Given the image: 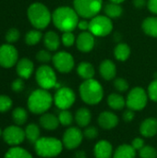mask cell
Here are the masks:
<instances>
[{
  "instance_id": "9",
  "label": "cell",
  "mask_w": 157,
  "mask_h": 158,
  "mask_svg": "<svg viewBox=\"0 0 157 158\" xmlns=\"http://www.w3.org/2000/svg\"><path fill=\"white\" fill-rule=\"evenodd\" d=\"M35 78L38 85L44 90L52 89L57 84L55 70L47 65H43L38 68L35 73Z\"/></svg>"
},
{
  "instance_id": "8",
  "label": "cell",
  "mask_w": 157,
  "mask_h": 158,
  "mask_svg": "<svg viewBox=\"0 0 157 158\" xmlns=\"http://www.w3.org/2000/svg\"><path fill=\"white\" fill-rule=\"evenodd\" d=\"M148 97V94L143 88L135 87L130 91L126 99V105L128 108L131 110L140 111L144 109V107L146 106Z\"/></svg>"
},
{
  "instance_id": "18",
  "label": "cell",
  "mask_w": 157,
  "mask_h": 158,
  "mask_svg": "<svg viewBox=\"0 0 157 158\" xmlns=\"http://www.w3.org/2000/svg\"><path fill=\"white\" fill-rule=\"evenodd\" d=\"M113 154V146L106 140H101L94 145L93 155L95 158H111Z\"/></svg>"
},
{
  "instance_id": "31",
  "label": "cell",
  "mask_w": 157,
  "mask_h": 158,
  "mask_svg": "<svg viewBox=\"0 0 157 158\" xmlns=\"http://www.w3.org/2000/svg\"><path fill=\"white\" fill-rule=\"evenodd\" d=\"M5 158H32V156L25 149L16 146L6 152Z\"/></svg>"
},
{
  "instance_id": "19",
  "label": "cell",
  "mask_w": 157,
  "mask_h": 158,
  "mask_svg": "<svg viewBox=\"0 0 157 158\" xmlns=\"http://www.w3.org/2000/svg\"><path fill=\"white\" fill-rule=\"evenodd\" d=\"M140 132L143 137L152 138L157 134V118H148L144 119L140 126Z\"/></svg>"
},
{
  "instance_id": "25",
  "label": "cell",
  "mask_w": 157,
  "mask_h": 158,
  "mask_svg": "<svg viewBox=\"0 0 157 158\" xmlns=\"http://www.w3.org/2000/svg\"><path fill=\"white\" fill-rule=\"evenodd\" d=\"M77 72L79 76L85 81V80L93 79V76L95 74V69H94V67L91 63L81 62L79 64L77 68Z\"/></svg>"
},
{
  "instance_id": "29",
  "label": "cell",
  "mask_w": 157,
  "mask_h": 158,
  "mask_svg": "<svg viewBox=\"0 0 157 158\" xmlns=\"http://www.w3.org/2000/svg\"><path fill=\"white\" fill-rule=\"evenodd\" d=\"M115 57L119 61H126L130 55V48L127 44H118L114 50Z\"/></svg>"
},
{
  "instance_id": "28",
  "label": "cell",
  "mask_w": 157,
  "mask_h": 158,
  "mask_svg": "<svg viewBox=\"0 0 157 158\" xmlns=\"http://www.w3.org/2000/svg\"><path fill=\"white\" fill-rule=\"evenodd\" d=\"M105 13L110 19H117L120 17L123 13V8L120 4L110 2L105 6Z\"/></svg>"
},
{
  "instance_id": "1",
  "label": "cell",
  "mask_w": 157,
  "mask_h": 158,
  "mask_svg": "<svg viewBox=\"0 0 157 158\" xmlns=\"http://www.w3.org/2000/svg\"><path fill=\"white\" fill-rule=\"evenodd\" d=\"M54 25L61 31H73L79 24V15L69 6H59L52 14Z\"/></svg>"
},
{
  "instance_id": "4",
  "label": "cell",
  "mask_w": 157,
  "mask_h": 158,
  "mask_svg": "<svg viewBox=\"0 0 157 158\" xmlns=\"http://www.w3.org/2000/svg\"><path fill=\"white\" fill-rule=\"evenodd\" d=\"M31 24L37 30L45 29L52 20V14L48 7L42 3L31 4L27 10Z\"/></svg>"
},
{
  "instance_id": "42",
  "label": "cell",
  "mask_w": 157,
  "mask_h": 158,
  "mask_svg": "<svg viewBox=\"0 0 157 158\" xmlns=\"http://www.w3.org/2000/svg\"><path fill=\"white\" fill-rule=\"evenodd\" d=\"M147 94L152 101L157 102V79L150 83V85L148 86Z\"/></svg>"
},
{
  "instance_id": "44",
  "label": "cell",
  "mask_w": 157,
  "mask_h": 158,
  "mask_svg": "<svg viewBox=\"0 0 157 158\" xmlns=\"http://www.w3.org/2000/svg\"><path fill=\"white\" fill-rule=\"evenodd\" d=\"M122 118H123V120L125 122L130 123V122H131L135 118V111L129 108L126 111H124V113L122 115Z\"/></svg>"
},
{
  "instance_id": "34",
  "label": "cell",
  "mask_w": 157,
  "mask_h": 158,
  "mask_svg": "<svg viewBox=\"0 0 157 158\" xmlns=\"http://www.w3.org/2000/svg\"><path fill=\"white\" fill-rule=\"evenodd\" d=\"M58 120L62 126H70L73 123L74 117L72 113L68 111V109L61 110V112L58 114Z\"/></svg>"
},
{
  "instance_id": "16",
  "label": "cell",
  "mask_w": 157,
  "mask_h": 158,
  "mask_svg": "<svg viewBox=\"0 0 157 158\" xmlns=\"http://www.w3.org/2000/svg\"><path fill=\"white\" fill-rule=\"evenodd\" d=\"M98 124L104 130H112L118 124V118L111 111H104L98 117Z\"/></svg>"
},
{
  "instance_id": "24",
  "label": "cell",
  "mask_w": 157,
  "mask_h": 158,
  "mask_svg": "<svg viewBox=\"0 0 157 158\" xmlns=\"http://www.w3.org/2000/svg\"><path fill=\"white\" fill-rule=\"evenodd\" d=\"M136 150L131 144H121L119 145L113 154V158H135Z\"/></svg>"
},
{
  "instance_id": "38",
  "label": "cell",
  "mask_w": 157,
  "mask_h": 158,
  "mask_svg": "<svg viewBox=\"0 0 157 158\" xmlns=\"http://www.w3.org/2000/svg\"><path fill=\"white\" fill-rule=\"evenodd\" d=\"M12 106V100L7 95H0V112H6Z\"/></svg>"
},
{
  "instance_id": "45",
  "label": "cell",
  "mask_w": 157,
  "mask_h": 158,
  "mask_svg": "<svg viewBox=\"0 0 157 158\" xmlns=\"http://www.w3.org/2000/svg\"><path fill=\"white\" fill-rule=\"evenodd\" d=\"M130 144L136 151H140L144 146V140L142 138H135L134 140H132Z\"/></svg>"
},
{
  "instance_id": "32",
  "label": "cell",
  "mask_w": 157,
  "mask_h": 158,
  "mask_svg": "<svg viewBox=\"0 0 157 158\" xmlns=\"http://www.w3.org/2000/svg\"><path fill=\"white\" fill-rule=\"evenodd\" d=\"M43 37V34L38 30H31L28 31L25 35V43L28 45H35L37 44Z\"/></svg>"
},
{
  "instance_id": "12",
  "label": "cell",
  "mask_w": 157,
  "mask_h": 158,
  "mask_svg": "<svg viewBox=\"0 0 157 158\" xmlns=\"http://www.w3.org/2000/svg\"><path fill=\"white\" fill-rule=\"evenodd\" d=\"M55 68L62 73H68L74 68V58L73 56L65 51H60L56 53L52 58Z\"/></svg>"
},
{
  "instance_id": "17",
  "label": "cell",
  "mask_w": 157,
  "mask_h": 158,
  "mask_svg": "<svg viewBox=\"0 0 157 158\" xmlns=\"http://www.w3.org/2000/svg\"><path fill=\"white\" fill-rule=\"evenodd\" d=\"M34 70V65L32 61L27 57H23L19 59L16 65V71L19 78L21 79H29Z\"/></svg>"
},
{
  "instance_id": "48",
  "label": "cell",
  "mask_w": 157,
  "mask_h": 158,
  "mask_svg": "<svg viewBox=\"0 0 157 158\" xmlns=\"http://www.w3.org/2000/svg\"><path fill=\"white\" fill-rule=\"evenodd\" d=\"M147 1L146 0H133V5L137 8H143L146 6Z\"/></svg>"
},
{
  "instance_id": "46",
  "label": "cell",
  "mask_w": 157,
  "mask_h": 158,
  "mask_svg": "<svg viewBox=\"0 0 157 158\" xmlns=\"http://www.w3.org/2000/svg\"><path fill=\"white\" fill-rule=\"evenodd\" d=\"M147 6L152 13L157 14V0H148Z\"/></svg>"
},
{
  "instance_id": "30",
  "label": "cell",
  "mask_w": 157,
  "mask_h": 158,
  "mask_svg": "<svg viewBox=\"0 0 157 158\" xmlns=\"http://www.w3.org/2000/svg\"><path fill=\"white\" fill-rule=\"evenodd\" d=\"M25 136L26 138L32 143H35L40 137V128L36 124H29L25 129Z\"/></svg>"
},
{
  "instance_id": "10",
  "label": "cell",
  "mask_w": 157,
  "mask_h": 158,
  "mask_svg": "<svg viewBox=\"0 0 157 158\" xmlns=\"http://www.w3.org/2000/svg\"><path fill=\"white\" fill-rule=\"evenodd\" d=\"M76 101V95L72 89L68 87L59 88L54 96V103L60 110L70 108Z\"/></svg>"
},
{
  "instance_id": "26",
  "label": "cell",
  "mask_w": 157,
  "mask_h": 158,
  "mask_svg": "<svg viewBox=\"0 0 157 158\" xmlns=\"http://www.w3.org/2000/svg\"><path fill=\"white\" fill-rule=\"evenodd\" d=\"M107 104L110 108L113 110H121L123 109L126 105V99L120 95L119 94H111L107 97Z\"/></svg>"
},
{
  "instance_id": "15",
  "label": "cell",
  "mask_w": 157,
  "mask_h": 158,
  "mask_svg": "<svg viewBox=\"0 0 157 158\" xmlns=\"http://www.w3.org/2000/svg\"><path fill=\"white\" fill-rule=\"evenodd\" d=\"M94 35L90 31H82L76 39V45L81 52L88 53L94 46Z\"/></svg>"
},
{
  "instance_id": "7",
  "label": "cell",
  "mask_w": 157,
  "mask_h": 158,
  "mask_svg": "<svg viewBox=\"0 0 157 158\" xmlns=\"http://www.w3.org/2000/svg\"><path fill=\"white\" fill-rule=\"evenodd\" d=\"M113 29V23L111 19L107 16L97 15L91 19L89 25V31L94 36H106L108 35Z\"/></svg>"
},
{
  "instance_id": "23",
  "label": "cell",
  "mask_w": 157,
  "mask_h": 158,
  "mask_svg": "<svg viewBox=\"0 0 157 158\" xmlns=\"http://www.w3.org/2000/svg\"><path fill=\"white\" fill-rule=\"evenodd\" d=\"M75 120H76V123L81 128H86L87 126H89V124L92 120L91 111L86 107L79 108L75 114Z\"/></svg>"
},
{
  "instance_id": "33",
  "label": "cell",
  "mask_w": 157,
  "mask_h": 158,
  "mask_svg": "<svg viewBox=\"0 0 157 158\" xmlns=\"http://www.w3.org/2000/svg\"><path fill=\"white\" fill-rule=\"evenodd\" d=\"M12 118H13V120L15 121V123L17 125H22L27 121L28 114H27V111L24 108L17 107V108H15L13 110Z\"/></svg>"
},
{
  "instance_id": "5",
  "label": "cell",
  "mask_w": 157,
  "mask_h": 158,
  "mask_svg": "<svg viewBox=\"0 0 157 158\" xmlns=\"http://www.w3.org/2000/svg\"><path fill=\"white\" fill-rule=\"evenodd\" d=\"M63 146L62 141L53 137H41L34 143L35 152L41 157H56L61 154Z\"/></svg>"
},
{
  "instance_id": "22",
  "label": "cell",
  "mask_w": 157,
  "mask_h": 158,
  "mask_svg": "<svg viewBox=\"0 0 157 158\" xmlns=\"http://www.w3.org/2000/svg\"><path fill=\"white\" fill-rule=\"evenodd\" d=\"M43 44L47 48V50L56 51L60 45V39L58 34L53 31H47L43 36Z\"/></svg>"
},
{
  "instance_id": "47",
  "label": "cell",
  "mask_w": 157,
  "mask_h": 158,
  "mask_svg": "<svg viewBox=\"0 0 157 158\" xmlns=\"http://www.w3.org/2000/svg\"><path fill=\"white\" fill-rule=\"evenodd\" d=\"M89 25H90V21H87V20L83 19V20L79 21L78 28L80 30H81L82 31H86L87 30H89Z\"/></svg>"
},
{
  "instance_id": "51",
  "label": "cell",
  "mask_w": 157,
  "mask_h": 158,
  "mask_svg": "<svg viewBox=\"0 0 157 158\" xmlns=\"http://www.w3.org/2000/svg\"><path fill=\"white\" fill-rule=\"evenodd\" d=\"M0 135H1V129H0Z\"/></svg>"
},
{
  "instance_id": "43",
  "label": "cell",
  "mask_w": 157,
  "mask_h": 158,
  "mask_svg": "<svg viewBox=\"0 0 157 158\" xmlns=\"http://www.w3.org/2000/svg\"><path fill=\"white\" fill-rule=\"evenodd\" d=\"M11 88L14 92H21L24 88V81L21 78L16 79L12 84H11Z\"/></svg>"
},
{
  "instance_id": "14",
  "label": "cell",
  "mask_w": 157,
  "mask_h": 158,
  "mask_svg": "<svg viewBox=\"0 0 157 158\" xmlns=\"http://www.w3.org/2000/svg\"><path fill=\"white\" fill-rule=\"evenodd\" d=\"M3 138L7 144L16 146L21 143L26 138L25 131L18 126H9L4 131Z\"/></svg>"
},
{
  "instance_id": "11",
  "label": "cell",
  "mask_w": 157,
  "mask_h": 158,
  "mask_svg": "<svg viewBox=\"0 0 157 158\" xmlns=\"http://www.w3.org/2000/svg\"><path fill=\"white\" fill-rule=\"evenodd\" d=\"M19 53L11 44H2L0 46V66L5 69H10L18 63Z\"/></svg>"
},
{
  "instance_id": "27",
  "label": "cell",
  "mask_w": 157,
  "mask_h": 158,
  "mask_svg": "<svg viewBox=\"0 0 157 158\" xmlns=\"http://www.w3.org/2000/svg\"><path fill=\"white\" fill-rule=\"evenodd\" d=\"M143 31L152 37H157V17H149L143 22Z\"/></svg>"
},
{
  "instance_id": "35",
  "label": "cell",
  "mask_w": 157,
  "mask_h": 158,
  "mask_svg": "<svg viewBox=\"0 0 157 158\" xmlns=\"http://www.w3.org/2000/svg\"><path fill=\"white\" fill-rule=\"evenodd\" d=\"M138 152L141 158H157V150L150 145H144Z\"/></svg>"
},
{
  "instance_id": "20",
  "label": "cell",
  "mask_w": 157,
  "mask_h": 158,
  "mask_svg": "<svg viewBox=\"0 0 157 158\" xmlns=\"http://www.w3.org/2000/svg\"><path fill=\"white\" fill-rule=\"evenodd\" d=\"M99 71L102 78L105 81H111L117 75L116 65L114 64V62H112L109 59H105L101 63L99 67Z\"/></svg>"
},
{
  "instance_id": "21",
  "label": "cell",
  "mask_w": 157,
  "mask_h": 158,
  "mask_svg": "<svg viewBox=\"0 0 157 158\" xmlns=\"http://www.w3.org/2000/svg\"><path fill=\"white\" fill-rule=\"evenodd\" d=\"M40 124L43 129L47 131H55L58 128L60 123L58 117L51 113H44L42 114V117L40 118Z\"/></svg>"
},
{
  "instance_id": "50",
  "label": "cell",
  "mask_w": 157,
  "mask_h": 158,
  "mask_svg": "<svg viewBox=\"0 0 157 158\" xmlns=\"http://www.w3.org/2000/svg\"><path fill=\"white\" fill-rule=\"evenodd\" d=\"M110 2H113V3H118V4H120L122 2H124L125 0H109Z\"/></svg>"
},
{
  "instance_id": "3",
  "label": "cell",
  "mask_w": 157,
  "mask_h": 158,
  "mask_svg": "<svg viewBox=\"0 0 157 158\" xmlns=\"http://www.w3.org/2000/svg\"><path fill=\"white\" fill-rule=\"evenodd\" d=\"M54 98L44 89L33 91L28 98V108L33 114H44L52 106Z\"/></svg>"
},
{
  "instance_id": "37",
  "label": "cell",
  "mask_w": 157,
  "mask_h": 158,
  "mask_svg": "<svg viewBox=\"0 0 157 158\" xmlns=\"http://www.w3.org/2000/svg\"><path fill=\"white\" fill-rule=\"evenodd\" d=\"M114 87L118 92L124 93L129 89V83L128 81L123 78H118L114 81Z\"/></svg>"
},
{
  "instance_id": "2",
  "label": "cell",
  "mask_w": 157,
  "mask_h": 158,
  "mask_svg": "<svg viewBox=\"0 0 157 158\" xmlns=\"http://www.w3.org/2000/svg\"><path fill=\"white\" fill-rule=\"evenodd\" d=\"M81 100L90 106L99 104L104 97V89L99 81L94 79L85 80L79 88Z\"/></svg>"
},
{
  "instance_id": "36",
  "label": "cell",
  "mask_w": 157,
  "mask_h": 158,
  "mask_svg": "<svg viewBox=\"0 0 157 158\" xmlns=\"http://www.w3.org/2000/svg\"><path fill=\"white\" fill-rule=\"evenodd\" d=\"M20 33L16 28H10L6 33V40L8 44H13L19 39Z\"/></svg>"
},
{
  "instance_id": "49",
  "label": "cell",
  "mask_w": 157,
  "mask_h": 158,
  "mask_svg": "<svg viewBox=\"0 0 157 158\" xmlns=\"http://www.w3.org/2000/svg\"><path fill=\"white\" fill-rule=\"evenodd\" d=\"M74 158H86V154L84 151H79L78 153H76Z\"/></svg>"
},
{
  "instance_id": "40",
  "label": "cell",
  "mask_w": 157,
  "mask_h": 158,
  "mask_svg": "<svg viewBox=\"0 0 157 158\" xmlns=\"http://www.w3.org/2000/svg\"><path fill=\"white\" fill-rule=\"evenodd\" d=\"M84 138L88 140H93L98 136V130L94 126H87L83 131Z\"/></svg>"
},
{
  "instance_id": "39",
  "label": "cell",
  "mask_w": 157,
  "mask_h": 158,
  "mask_svg": "<svg viewBox=\"0 0 157 158\" xmlns=\"http://www.w3.org/2000/svg\"><path fill=\"white\" fill-rule=\"evenodd\" d=\"M61 41L63 43V44L67 47H70L74 44L75 43V36L72 33V31H66L63 33Z\"/></svg>"
},
{
  "instance_id": "13",
  "label": "cell",
  "mask_w": 157,
  "mask_h": 158,
  "mask_svg": "<svg viewBox=\"0 0 157 158\" xmlns=\"http://www.w3.org/2000/svg\"><path fill=\"white\" fill-rule=\"evenodd\" d=\"M83 137V132L79 128L70 127L64 132L62 143L64 147H66L67 149L74 150L81 145Z\"/></svg>"
},
{
  "instance_id": "6",
  "label": "cell",
  "mask_w": 157,
  "mask_h": 158,
  "mask_svg": "<svg viewBox=\"0 0 157 158\" xmlns=\"http://www.w3.org/2000/svg\"><path fill=\"white\" fill-rule=\"evenodd\" d=\"M74 9L83 19H92L98 15L103 7V0H74Z\"/></svg>"
},
{
  "instance_id": "41",
  "label": "cell",
  "mask_w": 157,
  "mask_h": 158,
  "mask_svg": "<svg viewBox=\"0 0 157 158\" xmlns=\"http://www.w3.org/2000/svg\"><path fill=\"white\" fill-rule=\"evenodd\" d=\"M53 56L49 50H40L36 55V59L42 63H47L52 60Z\"/></svg>"
}]
</instances>
